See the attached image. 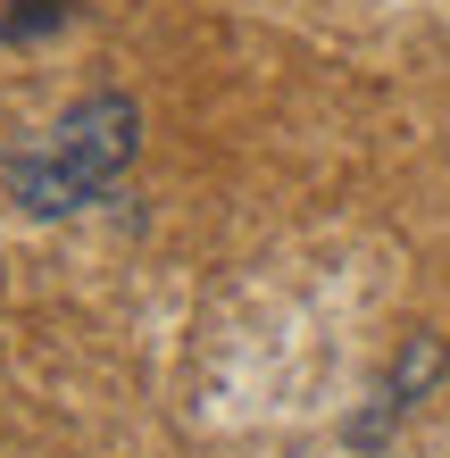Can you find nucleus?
Returning <instances> with one entry per match:
<instances>
[{
    "label": "nucleus",
    "instance_id": "f257e3e1",
    "mask_svg": "<svg viewBox=\"0 0 450 458\" xmlns=\"http://www.w3.org/2000/svg\"><path fill=\"white\" fill-rule=\"evenodd\" d=\"M134 142H142V117L125 92H92L75 100L59 125H42L34 142L9 150V200L25 217H67V208H92L109 183L134 167Z\"/></svg>",
    "mask_w": 450,
    "mask_h": 458
},
{
    "label": "nucleus",
    "instance_id": "f03ea898",
    "mask_svg": "<svg viewBox=\"0 0 450 458\" xmlns=\"http://www.w3.org/2000/svg\"><path fill=\"white\" fill-rule=\"evenodd\" d=\"M50 17H67V0H17V9L0 17V42H17V34H34V25H50Z\"/></svg>",
    "mask_w": 450,
    "mask_h": 458
}]
</instances>
